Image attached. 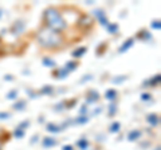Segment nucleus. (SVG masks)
Instances as JSON below:
<instances>
[{
	"mask_svg": "<svg viewBox=\"0 0 161 150\" xmlns=\"http://www.w3.org/2000/svg\"><path fill=\"white\" fill-rule=\"evenodd\" d=\"M38 42L46 48H57L63 44V36L60 32L48 27H42L38 31Z\"/></svg>",
	"mask_w": 161,
	"mask_h": 150,
	"instance_id": "f257e3e1",
	"label": "nucleus"
},
{
	"mask_svg": "<svg viewBox=\"0 0 161 150\" xmlns=\"http://www.w3.org/2000/svg\"><path fill=\"white\" fill-rule=\"evenodd\" d=\"M44 20L47 23V27L54 29V31L60 32L62 29L66 28V20L62 18V15L59 13V11L54 7H50L44 12Z\"/></svg>",
	"mask_w": 161,
	"mask_h": 150,
	"instance_id": "f03ea898",
	"label": "nucleus"
},
{
	"mask_svg": "<svg viewBox=\"0 0 161 150\" xmlns=\"http://www.w3.org/2000/svg\"><path fill=\"white\" fill-rule=\"evenodd\" d=\"M78 24L83 28H89L93 26V19L89 15H80V18L78 19Z\"/></svg>",
	"mask_w": 161,
	"mask_h": 150,
	"instance_id": "7ed1b4c3",
	"label": "nucleus"
},
{
	"mask_svg": "<svg viewBox=\"0 0 161 150\" xmlns=\"http://www.w3.org/2000/svg\"><path fill=\"white\" fill-rule=\"evenodd\" d=\"M148 122L152 125V126L158 125V115H156V114H150V115H148Z\"/></svg>",
	"mask_w": 161,
	"mask_h": 150,
	"instance_id": "20e7f679",
	"label": "nucleus"
},
{
	"mask_svg": "<svg viewBox=\"0 0 161 150\" xmlns=\"http://www.w3.org/2000/svg\"><path fill=\"white\" fill-rule=\"evenodd\" d=\"M133 43H134V39H129V40H128L126 43H125L122 47L119 48V52H124V51H126L128 48H130V47H132V44H133Z\"/></svg>",
	"mask_w": 161,
	"mask_h": 150,
	"instance_id": "39448f33",
	"label": "nucleus"
},
{
	"mask_svg": "<svg viewBox=\"0 0 161 150\" xmlns=\"http://www.w3.org/2000/svg\"><path fill=\"white\" fill-rule=\"evenodd\" d=\"M23 28H24V23H23V22H18V23L14 26V28H12V29H14V32H16V34H18V32L22 31Z\"/></svg>",
	"mask_w": 161,
	"mask_h": 150,
	"instance_id": "423d86ee",
	"label": "nucleus"
},
{
	"mask_svg": "<svg viewBox=\"0 0 161 150\" xmlns=\"http://www.w3.org/2000/svg\"><path fill=\"white\" fill-rule=\"evenodd\" d=\"M115 95H117V93H115L114 90H108L106 94H105V97H106L108 99H110V101H112V99H114Z\"/></svg>",
	"mask_w": 161,
	"mask_h": 150,
	"instance_id": "0eeeda50",
	"label": "nucleus"
},
{
	"mask_svg": "<svg viewBox=\"0 0 161 150\" xmlns=\"http://www.w3.org/2000/svg\"><path fill=\"white\" fill-rule=\"evenodd\" d=\"M47 129L50 130V131H53V133L60 131V127H59V126H55V125H53V123H48V125H47Z\"/></svg>",
	"mask_w": 161,
	"mask_h": 150,
	"instance_id": "6e6552de",
	"label": "nucleus"
},
{
	"mask_svg": "<svg viewBox=\"0 0 161 150\" xmlns=\"http://www.w3.org/2000/svg\"><path fill=\"white\" fill-rule=\"evenodd\" d=\"M85 52H86V48L83 47V48H78L77 51H74L73 55H74L75 58H79V56H82V54H85Z\"/></svg>",
	"mask_w": 161,
	"mask_h": 150,
	"instance_id": "1a4fd4ad",
	"label": "nucleus"
},
{
	"mask_svg": "<svg viewBox=\"0 0 161 150\" xmlns=\"http://www.w3.org/2000/svg\"><path fill=\"white\" fill-rule=\"evenodd\" d=\"M140 131H132V133H130L129 134V139H130V141H133V139L134 138H137V137H140Z\"/></svg>",
	"mask_w": 161,
	"mask_h": 150,
	"instance_id": "9d476101",
	"label": "nucleus"
},
{
	"mask_svg": "<svg viewBox=\"0 0 161 150\" xmlns=\"http://www.w3.org/2000/svg\"><path fill=\"white\" fill-rule=\"evenodd\" d=\"M66 68H64V70H66V71H69V70H74L75 67H77V62H71V63H67L66 64Z\"/></svg>",
	"mask_w": 161,
	"mask_h": 150,
	"instance_id": "9b49d317",
	"label": "nucleus"
},
{
	"mask_svg": "<svg viewBox=\"0 0 161 150\" xmlns=\"http://www.w3.org/2000/svg\"><path fill=\"white\" fill-rule=\"evenodd\" d=\"M24 106H26V102H24V101H22V102H18V103H15V109H18V110H22Z\"/></svg>",
	"mask_w": 161,
	"mask_h": 150,
	"instance_id": "f8f14e48",
	"label": "nucleus"
},
{
	"mask_svg": "<svg viewBox=\"0 0 161 150\" xmlns=\"http://www.w3.org/2000/svg\"><path fill=\"white\" fill-rule=\"evenodd\" d=\"M55 142H54V139L53 138H46L44 139V146H53Z\"/></svg>",
	"mask_w": 161,
	"mask_h": 150,
	"instance_id": "ddd939ff",
	"label": "nucleus"
},
{
	"mask_svg": "<svg viewBox=\"0 0 161 150\" xmlns=\"http://www.w3.org/2000/svg\"><path fill=\"white\" fill-rule=\"evenodd\" d=\"M118 129H119V123L118 122H114L112 126H110V130H112V131H118Z\"/></svg>",
	"mask_w": 161,
	"mask_h": 150,
	"instance_id": "4468645a",
	"label": "nucleus"
},
{
	"mask_svg": "<svg viewBox=\"0 0 161 150\" xmlns=\"http://www.w3.org/2000/svg\"><path fill=\"white\" fill-rule=\"evenodd\" d=\"M16 95H18V91H16V90H12V91L7 95V98L8 99H15V97H16Z\"/></svg>",
	"mask_w": 161,
	"mask_h": 150,
	"instance_id": "2eb2a0df",
	"label": "nucleus"
},
{
	"mask_svg": "<svg viewBox=\"0 0 161 150\" xmlns=\"http://www.w3.org/2000/svg\"><path fill=\"white\" fill-rule=\"evenodd\" d=\"M53 91V88H51V86H44V88H42V94H47V93H51Z\"/></svg>",
	"mask_w": 161,
	"mask_h": 150,
	"instance_id": "dca6fc26",
	"label": "nucleus"
},
{
	"mask_svg": "<svg viewBox=\"0 0 161 150\" xmlns=\"http://www.w3.org/2000/svg\"><path fill=\"white\" fill-rule=\"evenodd\" d=\"M43 64H48V66L51 67V66H54V62L51 61V59H47V58H44V59H43Z\"/></svg>",
	"mask_w": 161,
	"mask_h": 150,
	"instance_id": "f3484780",
	"label": "nucleus"
},
{
	"mask_svg": "<svg viewBox=\"0 0 161 150\" xmlns=\"http://www.w3.org/2000/svg\"><path fill=\"white\" fill-rule=\"evenodd\" d=\"M108 28H109L110 32H115L118 29V26H117V24H114V26H108Z\"/></svg>",
	"mask_w": 161,
	"mask_h": 150,
	"instance_id": "a211bd4d",
	"label": "nucleus"
},
{
	"mask_svg": "<svg viewBox=\"0 0 161 150\" xmlns=\"http://www.w3.org/2000/svg\"><path fill=\"white\" fill-rule=\"evenodd\" d=\"M6 118H9L8 113H0V119H6Z\"/></svg>",
	"mask_w": 161,
	"mask_h": 150,
	"instance_id": "6ab92c4d",
	"label": "nucleus"
},
{
	"mask_svg": "<svg viewBox=\"0 0 161 150\" xmlns=\"http://www.w3.org/2000/svg\"><path fill=\"white\" fill-rule=\"evenodd\" d=\"M15 136H18V137H22V136H23V131H22V129H18V131H15Z\"/></svg>",
	"mask_w": 161,
	"mask_h": 150,
	"instance_id": "aec40b11",
	"label": "nucleus"
},
{
	"mask_svg": "<svg viewBox=\"0 0 161 150\" xmlns=\"http://www.w3.org/2000/svg\"><path fill=\"white\" fill-rule=\"evenodd\" d=\"M121 81H125V77H121V78H118V79H113L114 83H119Z\"/></svg>",
	"mask_w": 161,
	"mask_h": 150,
	"instance_id": "412c9836",
	"label": "nucleus"
},
{
	"mask_svg": "<svg viewBox=\"0 0 161 150\" xmlns=\"http://www.w3.org/2000/svg\"><path fill=\"white\" fill-rule=\"evenodd\" d=\"M152 27H153V28H157V29H160V22H154V23L152 24Z\"/></svg>",
	"mask_w": 161,
	"mask_h": 150,
	"instance_id": "4be33fe9",
	"label": "nucleus"
},
{
	"mask_svg": "<svg viewBox=\"0 0 161 150\" xmlns=\"http://www.w3.org/2000/svg\"><path fill=\"white\" fill-rule=\"evenodd\" d=\"M141 98H142L144 101H148V99H150V95H149V94H142V97H141Z\"/></svg>",
	"mask_w": 161,
	"mask_h": 150,
	"instance_id": "5701e85b",
	"label": "nucleus"
},
{
	"mask_svg": "<svg viewBox=\"0 0 161 150\" xmlns=\"http://www.w3.org/2000/svg\"><path fill=\"white\" fill-rule=\"evenodd\" d=\"M78 122H79V123H85V122H87V119L85 118V117H82V118H79V119H78Z\"/></svg>",
	"mask_w": 161,
	"mask_h": 150,
	"instance_id": "b1692460",
	"label": "nucleus"
},
{
	"mask_svg": "<svg viewBox=\"0 0 161 150\" xmlns=\"http://www.w3.org/2000/svg\"><path fill=\"white\" fill-rule=\"evenodd\" d=\"M115 113V107L114 106H110V115H112V114H114Z\"/></svg>",
	"mask_w": 161,
	"mask_h": 150,
	"instance_id": "393cba45",
	"label": "nucleus"
},
{
	"mask_svg": "<svg viewBox=\"0 0 161 150\" xmlns=\"http://www.w3.org/2000/svg\"><path fill=\"white\" fill-rule=\"evenodd\" d=\"M78 145H79V146H82V147H86V142H85V141L78 142Z\"/></svg>",
	"mask_w": 161,
	"mask_h": 150,
	"instance_id": "a878e982",
	"label": "nucleus"
},
{
	"mask_svg": "<svg viewBox=\"0 0 161 150\" xmlns=\"http://www.w3.org/2000/svg\"><path fill=\"white\" fill-rule=\"evenodd\" d=\"M63 150H71V146H66V147H64Z\"/></svg>",
	"mask_w": 161,
	"mask_h": 150,
	"instance_id": "bb28decb",
	"label": "nucleus"
},
{
	"mask_svg": "<svg viewBox=\"0 0 161 150\" xmlns=\"http://www.w3.org/2000/svg\"><path fill=\"white\" fill-rule=\"evenodd\" d=\"M2 13H3V12H2V9H0V16H2Z\"/></svg>",
	"mask_w": 161,
	"mask_h": 150,
	"instance_id": "cd10ccee",
	"label": "nucleus"
}]
</instances>
